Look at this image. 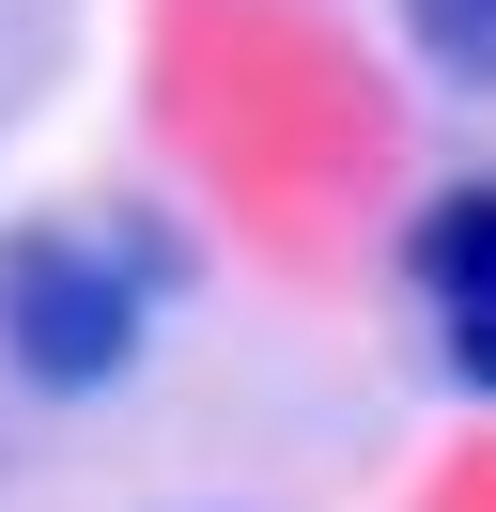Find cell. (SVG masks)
<instances>
[{
	"mask_svg": "<svg viewBox=\"0 0 496 512\" xmlns=\"http://www.w3.org/2000/svg\"><path fill=\"white\" fill-rule=\"evenodd\" d=\"M403 32H419L450 78H481V94H496V0H403Z\"/></svg>",
	"mask_w": 496,
	"mask_h": 512,
	"instance_id": "277c9868",
	"label": "cell"
},
{
	"mask_svg": "<svg viewBox=\"0 0 496 512\" xmlns=\"http://www.w3.org/2000/svg\"><path fill=\"white\" fill-rule=\"evenodd\" d=\"M171 280H186V233L155 218H0V373L62 388V404L124 388Z\"/></svg>",
	"mask_w": 496,
	"mask_h": 512,
	"instance_id": "6da1fadb",
	"label": "cell"
},
{
	"mask_svg": "<svg viewBox=\"0 0 496 512\" xmlns=\"http://www.w3.org/2000/svg\"><path fill=\"white\" fill-rule=\"evenodd\" d=\"M403 280H419V311H434V357H450L465 388H496V171L419 202V233H403Z\"/></svg>",
	"mask_w": 496,
	"mask_h": 512,
	"instance_id": "7a4b0ae2",
	"label": "cell"
},
{
	"mask_svg": "<svg viewBox=\"0 0 496 512\" xmlns=\"http://www.w3.org/2000/svg\"><path fill=\"white\" fill-rule=\"evenodd\" d=\"M78 63V0H0V140L31 125V94Z\"/></svg>",
	"mask_w": 496,
	"mask_h": 512,
	"instance_id": "3957f363",
	"label": "cell"
}]
</instances>
